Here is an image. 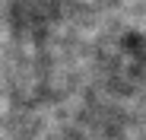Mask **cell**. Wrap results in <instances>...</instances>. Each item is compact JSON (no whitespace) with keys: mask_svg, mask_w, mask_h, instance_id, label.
Masks as SVG:
<instances>
[{"mask_svg":"<svg viewBox=\"0 0 146 140\" xmlns=\"http://www.w3.org/2000/svg\"><path fill=\"white\" fill-rule=\"evenodd\" d=\"M54 16V0H13V19L19 29H41Z\"/></svg>","mask_w":146,"mask_h":140,"instance_id":"cell-1","label":"cell"}]
</instances>
